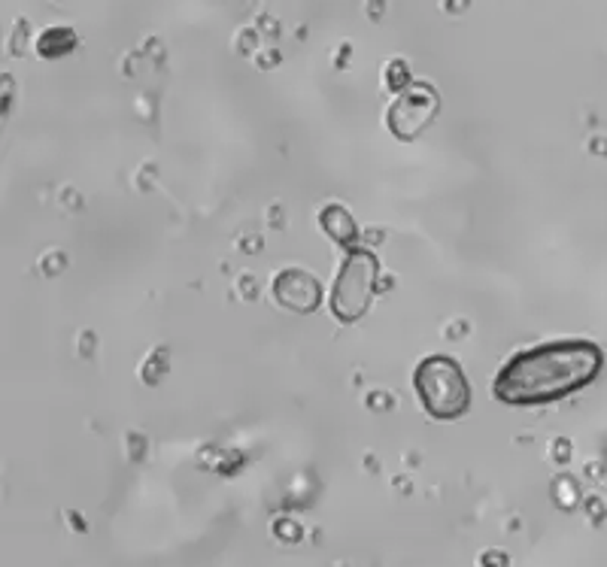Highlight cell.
Here are the masks:
<instances>
[{
    "label": "cell",
    "instance_id": "1",
    "mask_svg": "<svg viewBox=\"0 0 607 567\" xmlns=\"http://www.w3.org/2000/svg\"><path fill=\"white\" fill-rule=\"evenodd\" d=\"M601 370V349L589 340H553L516 355L495 373L492 394L507 407H543L586 389Z\"/></svg>",
    "mask_w": 607,
    "mask_h": 567
},
{
    "label": "cell",
    "instance_id": "2",
    "mask_svg": "<svg viewBox=\"0 0 607 567\" xmlns=\"http://www.w3.org/2000/svg\"><path fill=\"white\" fill-rule=\"evenodd\" d=\"M413 386L422 401V410L440 422L462 419L471 410V386L459 361L450 355H428L413 373Z\"/></svg>",
    "mask_w": 607,
    "mask_h": 567
},
{
    "label": "cell",
    "instance_id": "3",
    "mask_svg": "<svg viewBox=\"0 0 607 567\" xmlns=\"http://www.w3.org/2000/svg\"><path fill=\"white\" fill-rule=\"evenodd\" d=\"M377 258L371 252H352L347 258L331 295V310L340 322H356L359 316H364L373 295V282H377Z\"/></svg>",
    "mask_w": 607,
    "mask_h": 567
},
{
    "label": "cell",
    "instance_id": "4",
    "mask_svg": "<svg viewBox=\"0 0 607 567\" xmlns=\"http://www.w3.org/2000/svg\"><path fill=\"white\" fill-rule=\"evenodd\" d=\"M434 94L428 88H416V91H407L398 104L392 106V113H389V125H392V130L398 137H404V140H410V137H416L419 130L428 125L431 121V116H434Z\"/></svg>",
    "mask_w": 607,
    "mask_h": 567
},
{
    "label": "cell",
    "instance_id": "5",
    "mask_svg": "<svg viewBox=\"0 0 607 567\" xmlns=\"http://www.w3.org/2000/svg\"><path fill=\"white\" fill-rule=\"evenodd\" d=\"M322 225L328 228V234L337 243L356 240V221H352L340 207H325V212H322Z\"/></svg>",
    "mask_w": 607,
    "mask_h": 567
},
{
    "label": "cell",
    "instance_id": "6",
    "mask_svg": "<svg viewBox=\"0 0 607 567\" xmlns=\"http://www.w3.org/2000/svg\"><path fill=\"white\" fill-rule=\"evenodd\" d=\"M73 46H76V37H73V30H67V28H52L37 39L40 55H46V58H58V55L70 52Z\"/></svg>",
    "mask_w": 607,
    "mask_h": 567
}]
</instances>
